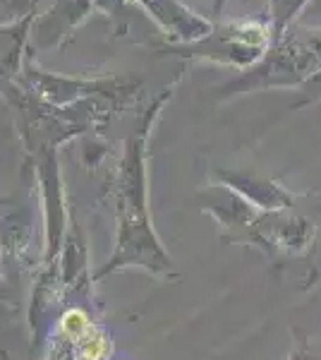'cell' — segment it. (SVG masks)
<instances>
[{"instance_id":"1","label":"cell","mask_w":321,"mask_h":360,"mask_svg":"<svg viewBox=\"0 0 321 360\" xmlns=\"http://www.w3.org/2000/svg\"><path fill=\"white\" fill-rule=\"evenodd\" d=\"M151 115L139 123L137 132L127 139L125 159L120 164L118 176V212H120V238L118 252L113 262H108V269H118L122 262H142L149 269H166L168 259L159 250V243L154 240L147 221V176H144V142Z\"/></svg>"},{"instance_id":"2","label":"cell","mask_w":321,"mask_h":360,"mask_svg":"<svg viewBox=\"0 0 321 360\" xmlns=\"http://www.w3.org/2000/svg\"><path fill=\"white\" fill-rule=\"evenodd\" d=\"M317 72H321V29L288 27L247 75L221 86V94L230 96L256 86H295L317 77Z\"/></svg>"},{"instance_id":"3","label":"cell","mask_w":321,"mask_h":360,"mask_svg":"<svg viewBox=\"0 0 321 360\" xmlns=\"http://www.w3.org/2000/svg\"><path fill=\"white\" fill-rule=\"evenodd\" d=\"M273 41V29L264 22H228L211 27V32L195 44L171 46V51L188 58H209L223 65L249 68L261 60Z\"/></svg>"},{"instance_id":"4","label":"cell","mask_w":321,"mask_h":360,"mask_svg":"<svg viewBox=\"0 0 321 360\" xmlns=\"http://www.w3.org/2000/svg\"><path fill=\"white\" fill-rule=\"evenodd\" d=\"M94 8V0H55L53 8L44 17H39L37 25H32V41L37 49L46 51L60 46L70 34L77 29L79 22Z\"/></svg>"},{"instance_id":"5","label":"cell","mask_w":321,"mask_h":360,"mask_svg":"<svg viewBox=\"0 0 321 360\" xmlns=\"http://www.w3.org/2000/svg\"><path fill=\"white\" fill-rule=\"evenodd\" d=\"M144 10H149L159 25L166 29L171 37L183 44H195L211 32V25L195 13H190L178 0H137Z\"/></svg>"},{"instance_id":"6","label":"cell","mask_w":321,"mask_h":360,"mask_svg":"<svg viewBox=\"0 0 321 360\" xmlns=\"http://www.w3.org/2000/svg\"><path fill=\"white\" fill-rule=\"evenodd\" d=\"M77 360H106L110 356V339L98 327H91L81 339L74 344Z\"/></svg>"},{"instance_id":"7","label":"cell","mask_w":321,"mask_h":360,"mask_svg":"<svg viewBox=\"0 0 321 360\" xmlns=\"http://www.w3.org/2000/svg\"><path fill=\"white\" fill-rule=\"evenodd\" d=\"M39 0H0V27L34 20Z\"/></svg>"},{"instance_id":"8","label":"cell","mask_w":321,"mask_h":360,"mask_svg":"<svg viewBox=\"0 0 321 360\" xmlns=\"http://www.w3.org/2000/svg\"><path fill=\"white\" fill-rule=\"evenodd\" d=\"M307 0H271V29L273 39L283 34L290 27V20L297 15V10L305 5Z\"/></svg>"},{"instance_id":"9","label":"cell","mask_w":321,"mask_h":360,"mask_svg":"<svg viewBox=\"0 0 321 360\" xmlns=\"http://www.w3.org/2000/svg\"><path fill=\"white\" fill-rule=\"evenodd\" d=\"M288 360H321L319 356H314L312 351H309V346L305 344V339L302 341H297V346H295V351L290 353V358Z\"/></svg>"},{"instance_id":"10","label":"cell","mask_w":321,"mask_h":360,"mask_svg":"<svg viewBox=\"0 0 321 360\" xmlns=\"http://www.w3.org/2000/svg\"><path fill=\"white\" fill-rule=\"evenodd\" d=\"M223 5H225V0H214V13L218 15L221 10H223Z\"/></svg>"}]
</instances>
